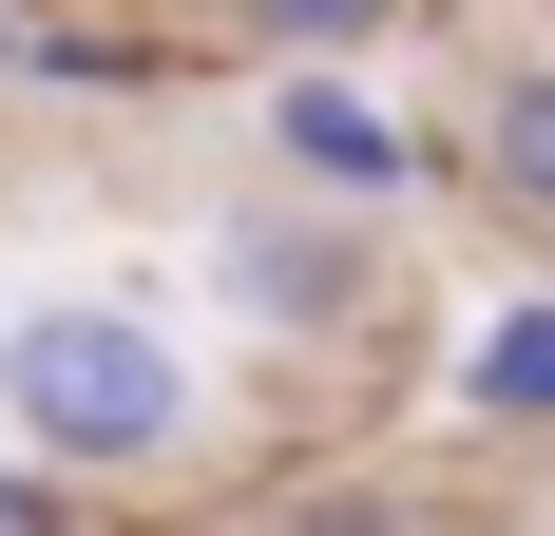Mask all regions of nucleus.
I'll list each match as a JSON object with an SVG mask.
<instances>
[{
    "instance_id": "f257e3e1",
    "label": "nucleus",
    "mask_w": 555,
    "mask_h": 536,
    "mask_svg": "<svg viewBox=\"0 0 555 536\" xmlns=\"http://www.w3.org/2000/svg\"><path fill=\"white\" fill-rule=\"evenodd\" d=\"M0 441L77 498H134L211 441V365L134 288H39V307H0Z\"/></svg>"
},
{
    "instance_id": "f03ea898",
    "label": "nucleus",
    "mask_w": 555,
    "mask_h": 536,
    "mask_svg": "<svg viewBox=\"0 0 555 536\" xmlns=\"http://www.w3.org/2000/svg\"><path fill=\"white\" fill-rule=\"evenodd\" d=\"M402 288V250L364 212H326V192H249V212H211V307L249 326V345H364Z\"/></svg>"
},
{
    "instance_id": "7ed1b4c3",
    "label": "nucleus",
    "mask_w": 555,
    "mask_h": 536,
    "mask_svg": "<svg viewBox=\"0 0 555 536\" xmlns=\"http://www.w3.org/2000/svg\"><path fill=\"white\" fill-rule=\"evenodd\" d=\"M269 173L326 192V212H402V192H441V135L384 115L345 58H287V77H269Z\"/></svg>"
},
{
    "instance_id": "20e7f679",
    "label": "nucleus",
    "mask_w": 555,
    "mask_h": 536,
    "mask_svg": "<svg viewBox=\"0 0 555 536\" xmlns=\"http://www.w3.org/2000/svg\"><path fill=\"white\" fill-rule=\"evenodd\" d=\"M441 403H460L479 441H517V460H555V288H517V307H479V326H460Z\"/></svg>"
},
{
    "instance_id": "39448f33",
    "label": "nucleus",
    "mask_w": 555,
    "mask_h": 536,
    "mask_svg": "<svg viewBox=\"0 0 555 536\" xmlns=\"http://www.w3.org/2000/svg\"><path fill=\"white\" fill-rule=\"evenodd\" d=\"M460 173L499 192V230H537V250H555V39L479 77V115H460Z\"/></svg>"
},
{
    "instance_id": "423d86ee",
    "label": "nucleus",
    "mask_w": 555,
    "mask_h": 536,
    "mask_svg": "<svg viewBox=\"0 0 555 536\" xmlns=\"http://www.w3.org/2000/svg\"><path fill=\"white\" fill-rule=\"evenodd\" d=\"M230 536H460V518L402 480V460H287V480L249 498Z\"/></svg>"
},
{
    "instance_id": "0eeeda50",
    "label": "nucleus",
    "mask_w": 555,
    "mask_h": 536,
    "mask_svg": "<svg viewBox=\"0 0 555 536\" xmlns=\"http://www.w3.org/2000/svg\"><path fill=\"white\" fill-rule=\"evenodd\" d=\"M20 77H57V97H172L192 39H172V20H96V0H39V20H20Z\"/></svg>"
},
{
    "instance_id": "6e6552de",
    "label": "nucleus",
    "mask_w": 555,
    "mask_h": 536,
    "mask_svg": "<svg viewBox=\"0 0 555 536\" xmlns=\"http://www.w3.org/2000/svg\"><path fill=\"white\" fill-rule=\"evenodd\" d=\"M384 20H402V0H211V39H249L269 77H287V58H364Z\"/></svg>"
},
{
    "instance_id": "1a4fd4ad",
    "label": "nucleus",
    "mask_w": 555,
    "mask_h": 536,
    "mask_svg": "<svg viewBox=\"0 0 555 536\" xmlns=\"http://www.w3.org/2000/svg\"><path fill=\"white\" fill-rule=\"evenodd\" d=\"M0 536H115V518H96V498H77V480H39L20 441H0Z\"/></svg>"
},
{
    "instance_id": "9d476101",
    "label": "nucleus",
    "mask_w": 555,
    "mask_h": 536,
    "mask_svg": "<svg viewBox=\"0 0 555 536\" xmlns=\"http://www.w3.org/2000/svg\"><path fill=\"white\" fill-rule=\"evenodd\" d=\"M20 20H39V0H0V77H20Z\"/></svg>"
}]
</instances>
